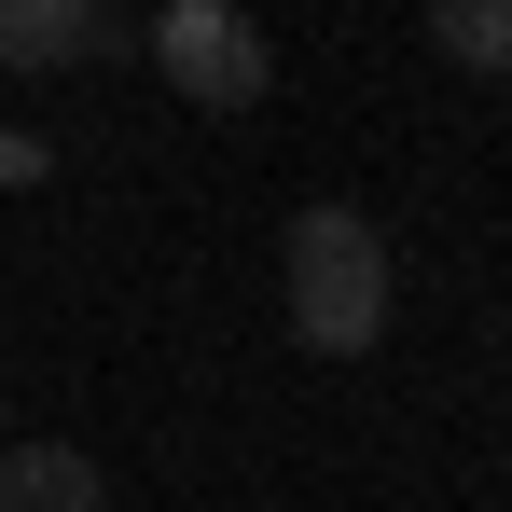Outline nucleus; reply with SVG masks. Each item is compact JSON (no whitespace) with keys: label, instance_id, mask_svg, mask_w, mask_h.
<instances>
[{"label":"nucleus","instance_id":"20e7f679","mask_svg":"<svg viewBox=\"0 0 512 512\" xmlns=\"http://www.w3.org/2000/svg\"><path fill=\"white\" fill-rule=\"evenodd\" d=\"M0 512H111V471L84 443H0Z\"/></svg>","mask_w":512,"mask_h":512},{"label":"nucleus","instance_id":"423d86ee","mask_svg":"<svg viewBox=\"0 0 512 512\" xmlns=\"http://www.w3.org/2000/svg\"><path fill=\"white\" fill-rule=\"evenodd\" d=\"M28 180H42V139H14V125H0V194H28Z\"/></svg>","mask_w":512,"mask_h":512},{"label":"nucleus","instance_id":"7ed1b4c3","mask_svg":"<svg viewBox=\"0 0 512 512\" xmlns=\"http://www.w3.org/2000/svg\"><path fill=\"white\" fill-rule=\"evenodd\" d=\"M111 56V0H0V70H70Z\"/></svg>","mask_w":512,"mask_h":512},{"label":"nucleus","instance_id":"f03ea898","mask_svg":"<svg viewBox=\"0 0 512 512\" xmlns=\"http://www.w3.org/2000/svg\"><path fill=\"white\" fill-rule=\"evenodd\" d=\"M153 70H167L194 111H263V84H277V42H263L236 0H167V14H153Z\"/></svg>","mask_w":512,"mask_h":512},{"label":"nucleus","instance_id":"f257e3e1","mask_svg":"<svg viewBox=\"0 0 512 512\" xmlns=\"http://www.w3.org/2000/svg\"><path fill=\"white\" fill-rule=\"evenodd\" d=\"M277 291H291V333L319 346V360H360V346L388 333V305H402V263H388V236L360 208H291Z\"/></svg>","mask_w":512,"mask_h":512},{"label":"nucleus","instance_id":"39448f33","mask_svg":"<svg viewBox=\"0 0 512 512\" xmlns=\"http://www.w3.org/2000/svg\"><path fill=\"white\" fill-rule=\"evenodd\" d=\"M429 42H443L457 70L512 84V0H429Z\"/></svg>","mask_w":512,"mask_h":512}]
</instances>
